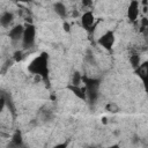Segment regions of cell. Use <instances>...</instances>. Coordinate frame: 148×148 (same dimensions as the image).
<instances>
[{"label":"cell","instance_id":"obj_1","mask_svg":"<svg viewBox=\"0 0 148 148\" xmlns=\"http://www.w3.org/2000/svg\"><path fill=\"white\" fill-rule=\"evenodd\" d=\"M49 57L46 53H40L37 56L29 65H28V71L35 75H39L43 79H47L49 76Z\"/></svg>","mask_w":148,"mask_h":148},{"label":"cell","instance_id":"obj_2","mask_svg":"<svg viewBox=\"0 0 148 148\" xmlns=\"http://www.w3.org/2000/svg\"><path fill=\"white\" fill-rule=\"evenodd\" d=\"M82 82H83V87L86 89L87 101L90 103H95L98 97L101 81L95 77H89V76L82 75Z\"/></svg>","mask_w":148,"mask_h":148},{"label":"cell","instance_id":"obj_3","mask_svg":"<svg viewBox=\"0 0 148 148\" xmlns=\"http://www.w3.org/2000/svg\"><path fill=\"white\" fill-rule=\"evenodd\" d=\"M35 40H36V28H35L34 24L27 23L24 25V32H23V37H22V45L25 49H29L35 44Z\"/></svg>","mask_w":148,"mask_h":148},{"label":"cell","instance_id":"obj_4","mask_svg":"<svg viewBox=\"0 0 148 148\" xmlns=\"http://www.w3.org/2000/svg\"><path fill=\"white\" fill-rule=\"evenodd\" d=\"M97 43L99 44V46H102L106 51H111L112 47H113V44H114V34H113V31L109 30V31L104 32L97 39Z\"/></svg>","mask_w":148,"mask_h":148},{"label":"cell","instance_id":"obj_5","mask_svg":"<svg viewBox=\"0 0 148 148\" xmlns=\"http://www.w3.org/2000/svg\"><path fill=\"white\" fill-rule=\"evenodd\" d=\"M135 73L142 81V84H143L146 91L148 92V61L140 64V66L135 69Z\"/></svg>","mask_w":148,"mask_h":148},{"label":"cell","instance_id":"obj_6","mask_svg":"<svg viewBox=\"0 0 148 148\" xmlns=\"http://www.w3.org/2000/svg\"><path fill=\"white\" fill-rule=\"evenodd\" d=\"M23 32H24V27L18 24V25H15L13 27L9 32H8V37L13 40V42H17V40H22V37H23Z\"/></svg>","mask_w":148,"mask_h":148},{"label":"cell","instance_id":"obj_7","mask_svg":"<svg viewBox=\"0 0 148 148\" xmlns=\"http://www.w3.org/2000/svg\"><path fill=\"white\" fill-rule=\"evenodd\" d=\"M127 16L132 22L136 21L138 16H139V2L136 0H132L130 2L128 9H127Z\"/></svg>","mask_w":148,"mask_h":148},{"label":"cell","instance_id":"obj_8","mask_svg":"<svg viewBox=\"0 0 148 148\" xmlns=\"http://www.w3.org/2000/svg\"><path fill=\"white\" fill-rule=\"evenodd\" d=\"M81 23H82V27L86 30H90L94 27V23H95L94 14L91 12H86L81 17Z\"/></svg>","mask_w":148,"mask_h":148},{"label":"cell","instance_id":"obj_9","mask_svg":"<svg viewBox=\"0 0 148 148\" xmlns=\"http://www.w3.org/2000/svg\"><path fill=\"white\" fill-rule=\"evenodd\" d=\"M77 98L80 99H83V101H87V95H86V89L84 87H81V86H75V84H69L67 87Z\"/></svg>","mask_w":148,"mask_h":148},{"label":"cell","instance_id":"obj_10","mask_svg":"<svg viewBox=\"0 0 148 148\" xmlns=\"http://www.w3.org/2000/svg\"><path fill=\"white\" fill-rule=\"evenodd\" d=\"M13 18H14V15L12 12H3L0 16V24L1 27L3 28H7L12 22H13Z\"/></svg>","mask_w":148,"mask_h":148},{"label":"cell","instance_id":"obj_11","mask_svg":"<svg viewBox=\"0 0 148 148\" xmlns=\"http://www.w3.org/2000/svg\"><path fill=\"white\" fill-rule=\"evenodd\" d=\"M53 10L60 17H66V15H67V8L62 2H56L53 5Z\"/></svg>","mask_w":148,"mask_h":148},{"label":"cell","instance_id":"obj_12","mask_svg":"<svg viewBox=\"0 0 148 148\" xmlns=\"http://www.w3.org/2000/svg\"><path fill=\"white\" fill-rule=\"evenodd\" d=\"M130 62H131V66H132L134 69H136V68L140 66V64H141L140 56H139L138 53H133V54H131V56H130Z\"/></svg>","mask_w":148,"mask_h":148},{"label":"cell","instance_id":"obj_13","mask_svg":"<svg viewBox=\"0 0 148 148\" xmlns=\"http://www.w3.org/2000/svg\"><path fill=\"white\" fill-rule=\"evenodd\" d=\"M12 142H13V145L16 146V147H21V146L23 145V142H22V135H21V133H20L18 131H16V132L13 134V136H12Z\"/></svg>","mask_w":148,"mask_h":148},{"label":"cell","instance_id":"obj_14","mask_svg":"<svg viewBox=\"0 0 148 148\" xmlns=\"http://www.w3.org/2000/svg\"><path fill=\"white\" fill-rule=\"evenodd\" d=\"M81 82H82V75H81L79 72H75L74 75H73V79H72V84L80 86Z\"/></svg>","mask_w":148,"mask_h":148},{"label":"cell","instance_id":"obj_15","mask_svg":"<svg viewBox=\"0 0 148 148\" xmlns=\"http://www.w3.org/2000/svg\"><path fill=\"white\" fill-rule=\"evenodd\" d=\"M106 111L109 112H112V113H116L119 111V106L116 104V103H109L106 105Z\"/></svg>","mask_w":148,"mask_h":148},{"label":"cell","instance_id":"obj_16","mask_svg":"<svg viewBox=\"0 0 148 148\" xmlns=\"http://www.w3.org/2000/svg\"><path fill=\"white\" fill-rule=\"evenodd\" d=\"M147 27H148V18L143 17V18L141 20V31H143Z\"/></svg>","mask_w":148,"mask_h":148},{"label":"cell","instance_id":"obj_17","mask_svg":"<svg viewBox=\"0 0 148 148\" xmlns=\"http://www.w3.org/2000/svg\"><path fill=\"white\" fill-rule=\"evenodd\" d=\"M22 59V52L21 51H18V52H16L15 53V60L16 61H18V60H21Z\"/></svg>","mask_w":148,"mask_h":148},{"label":"cell","instance_id":"obj_18","mask_svg":"<svg viewBox=\"0 0 148 148\" xmlns=\"http://www.w3.org/2000/svg\"><path fill=\"white\" fill-rule=\"evenodd\" d=\"M142 32H143V36H145V38H146V40L148 42V27H147V28H146V29H145V30H143Z\"/></svg>","mask_w":148,"mask_h":148},{"label":"cell","instance_id":"obj_19","mask_svg":"<svg viewBox=\"0 0 148 148\" xmlns=\"http://www.w3.org/2000/svg\"><path fill=\"white\" fill-rule=\"evenodd\" d=\"M83 6H90L91 5V0H82Z\"/></svg>","mask_w":148,"mask_h":148},{"label":"cell","instance_id":"obj_20","mask_svg":"<svg viewBox=\"0 0 148 148\" xmlns=\"http://www.w3.org/2000/svg\"><path fill=\"white\" fill-rule=\"evenodd\" d=\"M64 29H65L66 31H69V24H68L67 22H65V23H64Z\"/></svg>","mask_w":148,"mask_h":148},{"label":"cell","instance_id":"obj_21","mask_svg":"<svg viewBox=\"0 0 148 148\" xmlns=\"http://www.w3.org/2000/svg\"><path fill=\"white\" fill-rule=\"evenodd\" d=\"M32 0H18V2H24V3H29V2H31Z\"/></svg>","mask_w":148,"mask_h":148}]
</instances>
